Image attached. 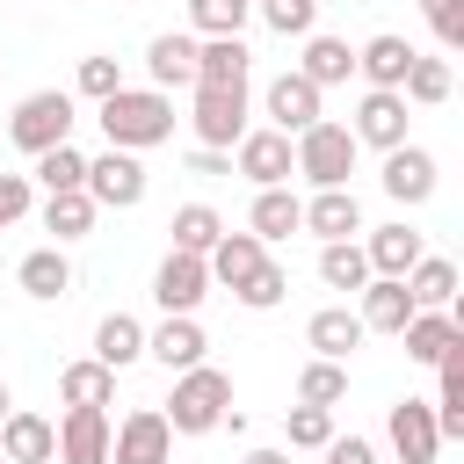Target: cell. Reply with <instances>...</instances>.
<instances>
[{
	"mask_svg": "<svg viewBox=\"0 0 464 464\" xmlns=\"http://www.w3.org/2000/svg\"><path fill=\"white\" fill-rule=\"evenodd\" d=\"M94 123H102L109 145L145 152V145L174 138V102H167V87H116L109 102H94Z\"/></svg>",
	"mask_w": 464,
	"mask_h": 464,
	"instance_id": "obj_1",
	"label": "cell"
},
{
	"mask_svg": "<svg viewBox=\"0 0 464 464\" xmlns=\"http://www.w3.org/2000/svg\"><path fill=\"white\" fill-rule=\"evenodd\" d=\"M355 130L348 123H304L297 138H290V160H297V174L312 181V188H348V174H355Z\"/></svg>",
	"mask_w": 464,
	"mask_h": 464,
	"instance_id": "obj_2",
	"label": "cell"
},
{
	"mask_svg": "<svg viewBox=\"0 0 464 464\" xmlns=\"http://www.w3.org/2000/svg\"><path fill=\"white\" fill-rule=\"evenodd\" d=\"M225 406H232V377H225V370H210V362H196V370H181V377H174L167 428H174V435H210V428L225 420Z\"/></svg>",
	"mask_w": 464,
	"mask_h": 464,
	"instance_id": "obj_3",
	"label": "cell"
},
{
	"mask_svg": "<svg viewBox=\"0 0 464 464\" xmlns=\"http://www.w3.org/2000/svg\"><path fill=\"white\" fill-rule=\"evenodd\" d=\"M7 138H14L29 160L51 152V145H65V138H72V94H65V87H36V94H22L14 116H7Z\"/></svg>",
	"mask_w": 464,
	"mask_h": 464,
	"instance_id": "obj_4",
	"label": "cell"
},
{
	"mask_svg": "<svg viewBox=\"0 0 464 464\" xmlns=\"http://www.w3.org/2000/svg\"><path fill=\"white\" fill-rule=\"evenodd\" d=\"M80 188L94 196V210H138V203H145V167H138V152L109 145V152L87 160V181H80Z\"/></svg>",
	"mask_w": 464,
	"mask_h": 464,
	"instance_id": "obj_5",
	"label": "cell"
},
{
	"mask_svg": "<svg viewBox=\"0 0 464 464\" xmlns=\"http://www.w3.org/2000/svg\"><path fill=\"white\" fill-rule=\"evenodd\" d=\"M109 464H174V428L160 406L123 413V428H109Z\"/></svg>",
	"mask_w": 464,
	"mask_h": 464,
	"instance_id": "obj_6",
	"label": "cell"
},
{
	"mask_svg": "<svg viewBox=\"0 0 464 464\" xmlns=\"http://www.w3.org/2000/svg\"><path fill=\"white\" fill-rule=\"evenodd\" d=\"M384 435H392V457L399 464H435L442 457V428H435V406L428 399H399L384 413Z\"/></svg>",
	"mask_w": 464,
	"mask_h": 464,
	"instance_id": "obj_7",
	"label": "cell"
},
{
	"mask_svg": "<svg viewBox=\"0 0 464 464\" xmlns=\"http://www.w3.org/2000/svg\"><path fill=\"white\" fill-rule=\"evenodd\" d=\"M232 174H246L254 188H283V181L297 174L290 138H283V130H239V145H232Z\"/></svg>",
	"mask_w": 464,
	"mask_h": 464,
	"instance_id": "obj_8",
	"label": "cell"
},
{
	"mask_svg": "<svg viewBox=\"0 0 464 464\" xmlns=\"http://www.w3.org/2000/svg\"><path fill=\"white\" fill-rule=\"evenodd\" d=\"M196 138L203 145H218V152H232L239 145V130H246V87H196Z\"/></svg>",
	"mask_w": 464,
	"mask_h": 464,
	"instance_id": "obj_9",
	"label": "cell"
},
{
	"mask_svg": "<svg viewBox=\"0 0 464 464\" xmlns=\"http://www.w3.org/2000/svg\"><path fill=\"white\" fill-rule=\"evenodd\" d=\"M406 123H413V116H406V94H399V87H370V94L355 102V123H348V130H355V145L392 152V145H406Z\"/></svg>",
	"mask_w": 464,
	"mask_h": 464,
	"instance_id": "obj_10",
	"label": "cell"
},
{
	"mask_svg": "<svg viewBox=\"0 0 464 464\" xmlns=\"http://www.w3.org/2000/svg\"><path fill=\"white\" fill-rule=\"evenodd\" d=\"M399 341H406V355H413V362H428V370H435L450 348H464V326H457V312H450V304H413V319L399 326Z\"/></svg>",
	"mask_w": 464,
	"mask_h": 464,
	"instance_id": "obj_11",
	"label": "cell"
},
{
	"mask_svg": "<svg viewBox=\"0 0 464 464\" xmlns=\"http://www.w3.org/2000/svg\"><path fill=\"white\" fill-rule=\"evenodd\" d=\"M0 464H58V420L7 406V420H0Z\"/></svg>",
	"mask_w": 464,
	"mask_h": 464,
	"instance_id": "obj_12",
	"label": "cell"
},
{
	"mask_svg": "<svg viewBox=\"0 0 464 464\" xmlns=\"http://www.w3.org/2000/svg\"><path fill=\"white\" fill-rule=\"evenodd\" d=\"M152 297H160V312H196L203 297H210V268H203V254H167L160 261V276H152Z\"/></svg>",
	"mask_w": 464,
	"mask_h": 464,
	"instance_id": "obj_13",
	"label": "cell"
},
{
	"mask_svg": "<svg viewBox=\"0 0 464 464\" xmlns=\"http://www.w3.org/2000/svg\"><path fill=\"white\" fill-rule=\"evenodd\" d=\"M203 348H210V341H203L196 312H167V319L145 334V355H152L160 370H174V377H181V370H196V362H203Z\"/></svg>",
	"mask_w": 464,
	"mask_h": 464,
	"instance_id": "obj_14",
	"label": "cell"
},
{
	"mask_svg": "<svg viewBox=\"0 0 464 464\" xmlns=\"http://www.w3.org/2000/svg\"><path fill=\"white\" fill-rule=\"evenodd\" d=\"M58 464H109V406H65Z\"/></svg>",
	"mask_w": 464,
	"mask_h": 464,
	"instance_id": "obj_15",
	"label": "cell"
},
{
	"mask_svg": "<svg viewBox=\"0 0 464 464\" xmlns=\"http://www.w3.org/2000/svg\"><path fill=\"white\" fill-rule=\"evenodd\" d=\"M319 94L326 87H312L304 72H283V80H268V130H283V138H297L304 123H319Z\"/></svg>",
	"mask_w": 464,
	"mask_h": 464,
	"instance_id": "obj_16",
	"label": "cell"
},
{
	"mask_svg": "<svg viewBox=\"0 0 464 464\" xmlns=\"http://www.w3.org/2000/svg\"><path fill=\"white\" fill-rule=\"evenodd\" d=\"M384 196H392V203H428V196H435V152L392 145V152H384Z\"/></svg>",
	"mask_w": 464,
	"mask_h": 464,
	"instance_id": "obj_17",
	"label": "cell"
},
{
	"mask_svg": "<svg viewBox=\"0 0 464 464\" xmlns=\"http://www.w3.org/2000/svg\"><path fill=\"white\" fill-rule=\"evenodd\" d=\"M246 65H254L246 36H203L196 44V87H246Z\"/></svg>",
	"mask_w": 464,
	"mask_h": 464,
	"instance_id": "obj_18",
	"label": "cell"
},
{
	"mask_svg": "<svg viewBox=\"0 0 464 464\" xmlns=\"http://www.w3.org/2000/svg\"><path fill=\"white\" fill-rule=\"evenodd\" d=\"M428 246H420V232L399 218V225H377L370 239H362V261H370V276H406L413 261H420Z\"/></svg>",
	"mask_w": 464,
	"mask_h": 464,
	"instance_id": "obj_19",
	"label": "cell"
},
{
	"mask_svg": "<svg viewBox=\"0 0 464 464\" xmlns=\"http://www.w3.org/2000/svg\"><path fill=\"white\" fill-rule=\"evenodd\" d=\"M268 261V246L254 239V232H218V246L203 254V268H210V283H225V290H239L254 268Z\"/></svg>",
	"mask_w": 464,
	"mask_h": 464,
	"instance_id": "obj_20",
	"label": "cell"
},
{
	"mask_svg": "<svg viewBox=\"0 0 464 464\" xmlns=\"http://www.w3.org/2000/svg\"><path fill=\"white\" fill-rule=\"evenodd\" d=\"M362 334H399L406 319H413V297H406V283L399 276H370L362 283Z\"/></svg>",
	"mask_w": 464,
	"mask_h": 464,
	"instance_id": "obj_21",
	"label": "cell"
},
{
	"mask_svg": "<svg viewBox=\"0 0 464 464\" xmlns=\"http://www.w3.org/2000/svg\"><path fill=\"white\" fill-rule=\"evenodd\" d=\"M304 341H312V355L348 362V355L362 348V319H355L348 304H326V312H312V319H304Z\"/></svg>",
	"mask_w": 464,
	"mask_h": 464,
	"instance_id": "obj_22",
	"label": "cell"
},
{
	"mask_svg": "<svg viewBox=\"0 0 464 464\" xmlns=\"http://www.w3.org/2000/svg\"><path fill=\"white\" fill-rule=\"evenodd\" d=\"M413 58H420V51H413V44H406V36H392V29H384V36H370V44H362V51H355V72H362V80H370V87H399V80H406V65H413Z\"/></svg>",
	"mask_w": 464,
	"mask_h": 464,
	"instance_id": "obj_23",
	"label": "cell"
},
{
	"mask_svg": "<svg viewBox=\"0 0 464 464\" xmlns=\"http://www.w3.org/2000/svg\"><path fill=\"white\" fill-rule=\"evenodd\" d=\"M246 232L268 246V239H290V232H304V203L290 196V188H261L254 196V210H246Z\"/></svg>",
	"mask_w": 464,
	"mask_h": 464,
	"instance_id": "obj_24",
	"label": "cell"
},
{
	"mask_svg": "<svg viewBox=\"0 0 464 464\" xmlns=\"http://www.w3.org/2000/svg\"><path fill=\"white\" fill-rule=\"evenodd\" d=\"M94 196L87 188H58V196H44V232H51V246H65V239H87L94 232Z\"/></svg>",
	"mask_w": 464,
	"mask_h": 464,
	"instance_id": "obj_25",
	"label": "cell"
},
{
	"mask_svg": "<svg viewBox=\"0 0 464 464\" xmlns=\"http://www.w3.org/2000/svg\"><path fill=\"white\" fill-rule=\"evenodd\" d=\"M304 232H319V239H348V232H362V203H355V188H319V196L304 203Z\"/></svg>",
	"mask_w": 464,
	"mask_h": 464,
	"instance_id": "obj_26",
	"label": "cell"
},
{
	"mask_svg": "<svg viewBox=\"0 0 464 464\" xmlns=\"http://www.w3.org/2000/svg\"><path fill=\"white\" fill-rule=\"evenodd\" d=\"M435 428H442V442H457L464 435V348H450L442 362H435Z\"/></svg>",
	"mask_w": 464,
	"mask_h": 464,
	"instance_id": "obj_27",
	"label": "cell"
},
{
	"mask_svg": "<svg viewBox=\"0 0 464 464\" xmlns=\"http://www.w3.org/2000/svg\"><path fill=\"white\" fill-rule=\"evenodd\" d=\"M145 72H152V87H196V36H152Z\"/></svg>",
	"mask_w": 464,
	"mask_h": 464,
	"instance_id": "obj_28",
	"label": "cell"
},
{
	"mask_svg": "<svg viewBox=\"0 0 464 464\" xmlns=\"http://www.w3.org/2000/svg\"><path fill=\"white\" fill-rule=\"evenodd\" d=\"M14 283H22L36 304H51V297H65V290H72V261H65L58 246H36V254H22Z\"/></svg>",
	"mask_w": 464,
	"mask_h": 464,
	"instance_id": "obj_29",
	"label": "cell"
},
{
	"mask_svg": "<svg viewBox=\"0 0 464 464\" xmlns=\"http://www.w3.org/2000/svg\"><path fill=\"white\" fill-rule=\"evenodd\" d=\"M58 399H65V406H109V399H116V370L94 362V355H87V362H65V370H58Z\"/></svg>",
	"mask_w": 464,
	"mask_h": 464,
	"instance_id": "obj_30",
	"label": "cell"
},
{
	"mask_svg": "<svg viewBox=\"0 0 464 464\" xmlns=\"http://www.w3.org/2000/svg\"><path fill=\"white\" fill-rule=\"evenodd\" d=\"M297 72H304L312 87H341V80L355 72V51H348L341 36H304V58H297Z\"/></svg>",
	"mask_w": 464,
	"mask_h": 464,
	"instance_id": "obj_31",
	"label": "cell"
},
{
	"mask_svg": "<svg viewBox=\"0 0 464 464\" xmlns=\"http://www.w3.org/2000/svg\"><path fill=\"white\" fill-rule=\"evenodd\" d=\"M138 355H145V326H138L130 312H109V319L94 326V362L123 370V362H138Z\"/></svg>",
	"mask_w": 464,
	"mask_h": 464,
	"instance_id": "obj_32",
	"label": "cell"
},
{
	"mask_svg": "<svg viewBox=\"0 0 464 464\" xmlns=\"http://www.w3.org/2000/svg\"><path fill=\"white\" fill-rule=\"evenodd\" d=\"M399 283H406V297H413V304H450V297H457V268H450L442 254H420Z\"/></svg>",
	"mask_w": 464,
	"mask_h": 464,
	"instance_id": "obj_33",
	"label": "cell"
},
{
	"mask_svg": "<svg viewBox=\"0 0 464 464\" xmlns=\"http://www.w3.org/2000/svg\"><path fill=\"white\" fill-rule=\"evenodd\" d=\"M167 232H174V246H181V254H210V246H218V232H225V218H218L210 203H181Z\"/></svg>",
	"mask_w": 464,
	"mask_h": 464,
	"instance_id": "obj_34",
	"label": "cell"
},
{
	"mask_svg": "<svg viewBox=\"0 0 464 464\" xmlns=\"http://www.w3.org/2000/svg\"><path fill=\"white\" fill-rule=\"evenodd\" d=\"M319 276H326V290H362L370 283V261H362L355 239H326L319 246Z\"/></svg>",
	"mask_w": 464,
	"mask_h": 464,
	"instance_id": "obj_35",
	"label": "cell"
},
{
	"mask_svg": "<svg viewBox=\"0 0 464 464\" xmlns=\"http://www.w3.org/2000/svg\"><path fill=\"white\" fill-rule=\"evenodd\" d=\"M297 399H304V406H341V399H348V362L312 355V362L297 370Z\"/></svg>",
	"mask_w": 464,
	"mask_h": 464,
	"instance_id": "obj_36",
	"label": "cell"
},
{
	"mask_svg": "<svg viewBox=\"0 0 464 464\" xmlns=\"http://www.w3.org/2000/svg\"><path fill=\"white\" fill-rule=\"evenodd\" d=\"M399 94H406L413 109H442V102H450V65H442V58H413L406 80H399Z\"/></svg>",
	"mask_w": 464,
	"mask_h": 464,
	"instance_id": "obj_37",
	"label": "cell"
},
{
	"mask_svg": "<svg viewBox=\"0 0 464 464\" xmlns=\"http://www.w3.org/2000/svg\"><path fill=\"white\" fill-rule=\"evenodd\" d=\"M29 181H44V196H58V188H80V181H87V152H72V138H65V145L36 152V174H29Z\"/></svg>",
	"mask_w": 464,
	"mask_h": 464,
	"instance_id": "obj_38",
	"label": "cell"
},
{
	"mask_svg": "<svg viewBox=\"0 0 464 464\" xmlns=\"http://www.w3.org/2000/svg\"><path fill=\"white\" fill-rule=\"evenodd\" d=\"M283 435H290V450H326L334 442V406H283Z\"/></svg>",
	"mask_w": 464,
	"mask_h": 464,
	"instance_id": "obj_39",
	"label": "cell"
},
{
	"mask_svg": "<svg viewBox=\"0 0 464 464\" xmlns=\"http://www.w3.org/2000/svg\"><path fill=\"white\" fill-rule=\"evenodd\" d=\"M246 14H254V0H188L196 36H239V29H246Z\"/></svg>",
	"mask_w": 464,
	"mask_h": 464,
	"instance_id": "obj_40",
	"label": "cell"
},
{
	"mask_svg": "<svg viewBox=\"0 0 464 464\" xmlns=\"http://www.w3.org/2000/svg\"><path fill=\"white\" fill-rule=\"evenodd\" d=\"M232 297H239V304H246V312H276V304H283V297H290V276H283V268H276V261H261V268H254V276H246V283H239V290H232Z\"/></svg>",
	"mask_w": 464,
	"mask_h": 464,
	"instance_id": "obj_41",
	"label": "cell"
},
{
	"mask_svg": "<svg viewBox=\"0 0 464 464\" xmlns=\"http://www.w3.org/2000/svg\"><path fill=\"white\" fill-rule=\"evenodd\" d=\"M254 7L276 36H312V22H319V0H254Z\"/></svg>",
	"mask_w": 464,
	"mask_h": 464,
	"instance_id": "obj_42",
	"label": "cell"
},
{
	"mask_svg": "<svg viewBox=\"0 0 464 464\" xmlns=\"http://www.w3.org/2000/svg\"><path fill=\"white\" fill-rule=\"evenodd\" d=\"M116 87H123V65H116V58H102V51L80 58V94H87V102H109Z\"/></svg>",
	"mask_w": 464,
	"mask_h": 464,
	"instance_id": "obj_43",
	"label": "cell"
},
{
	"mask_svg": "<svg viewBox=\"0 0 464 464\" xmlns=\"http://www.w3.org/2000/svg\"><path fill=\"white\" fill-rule=\"evenodd\" d=\"M420 14H428V29H435V44H442V51H457V44H464V0H420Z\"/></svg>",
	"mask_w": 464,
	"mask_h": 464,
	"instance_id": "obj_44",
	"label": "cell"
},
{
	"mask_svg": "<svg viewBox=\"0 0 464 464\" xmlns=\"http://www.w3.org/2000/svg\"><path fill=\"white\" fill-rule=\"evenodd\" d=\"M29 203H36V181H29V174H0V232H7V225H22V218H29Z\"/></svg>",
	"mask_w": 464,
	"mask_h": 464,
	"instance_id": "obj_45",
	"label": "cell"
},
{
	"mask_svg": "<svg viewBox=\"0 0 464 464\" xmlns=\"http://www.w3.org/2000/svg\"><path fill=\"white\" fill-rule=\"evenodd\" d=\"M326 464H377V442H362V435H334V442H326Z\"/></svg>",
	"mask_w": 464,
	"mask_h": 464,
	"instance_id": "obj_46",
	"label": "cell"
},
{
	"mask_svg": "<svg viewBox=\"0 0 464 464\" xmlns=\"http://www.w3.org/2000/svg\"><path fill=\"white\" fill-rule=\"evenodd\" d=\"M188 174H232V152H218V145H196V152H188Z\"/></svg>",
	"mask_w": 464,
	"mask_h": 464,
	"instance_id": "obj_47",
	"label": "cell"
},
{
	"mask_svg": "<svg viewBox=\"0 0 464 464\" xmlns=\"http://www.w3.org/2000/svg\"><path fill=\"white\" fill-rule=\"evenodd\" d=\"M239 464H290V450H246Z\"/></svg>",
	"mask_w": 464,
	"mask_h": 464,
	"instance_id": "obj_48",
	"label": "cell"
},
{
	"mask_svg": "<svg viewBox=\"0 0 464 464\" xmlns=\"http://www.w3.org/2000/svg\"><path fill=\"white\" fill-rule=\"evenodd\" d=\"M7 406H14V399H7V384H0V420H7Z\"/></svg>",
	"mask_w": 464,
	"mask_h": 464,
	"instance_id": "obj_49",
	"label": "cell"
}]
</instances>
